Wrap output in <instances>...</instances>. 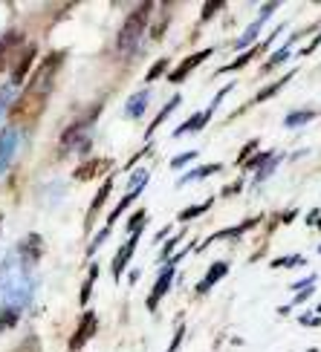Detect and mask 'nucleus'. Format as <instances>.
Instances as JSON below:
<instances>
[{
	"instance_id": "4",
	"label": "nucleus",
	"mask_w": 321,
	"mask_h": 352,
	"mask_svg": "<svg viewBox=\"0 0 321 352\" xmlns=\"http://www.w3.org/2000/svg\"><path fill=\"white\" fill-rule=\"evenodd\" d=\"M96 329H99V318H96V312L87 309V312L81 315L79 329L72 332V338H70V349H72V352H79V349H81V346H84V344L96 335Z\"/></svg>"
},
{
	"instance_id": "18",
	"label": "nucleus",
	"mask_w": 321,
	"mask_h": 352,
	"mask_svg": "<svg viewBox=\"0 0 321 352\" xmlns=\"http://www.w3.org/2000/svg\"><path fill=\"white\" fill-rule=\"evenodd\" d=\"M293 78H296V69H289V72H287V76H284V78H278V81H272L269 87H264V90H260V93L255 96V101H267V98H272L275 93H281V90H284V87H287L289 81H293Z\"/></svg>"
},
{
	"instance_id": "6",
	"label": "nucleus",
	"mask_w": 321,
	"mask_h": 352,
	"mask_svg": "<svg viewBox=\"0 0 321 352\" xmlns=\"http://www.w3.org/2000/svg\"><path fill=\"white\" fill-rule=\"evenodd\" d=\"M226 274H229V263H226V260L211 263L209 272H206V277H203V280L197 283V289H194V292H197V295H209V292H211L217 283H220Z\"/></svg>"
},
{
	"instance_id": "47",
	"label": "nucleus",
	"mask_w": 321,
	"mask_h": 352,
	"mask_svg": "<svg viewBox=\"0 0 321 352\" xmlns=\"http://www.w3.org/2000/svg\"><path fill=\"white\" fill-rule=\"evenodd\" d=\"M318 254H321V245H318Z\"/></svg>"
},
{
	"instance_id": "43",
	"label": "nucleus",
	"mask_w": 321,
	"mask_h": 352,
	"mask_svg": "<svg viewBox=\"0 0 321 352\" xmlns=\"http://www.w3.org/2000/svg\"><path fill=\"white\" fill-rule=\"evenodd\" d=\"M12 87V84H9ZM9 87H3V90H0V113L6 110V96H9Z\"/></svg>"
},
{
	"instance_id": "44",
	"label": "nucleus",
	"mask_w": 321,
	"mask_h": 352,
	"mask_svg": "<svg viewBox=\"0 0 321 352\" xmlns=\"http://www.w3.org/2000/svg\"><path fill=\"white\" fill-rule=\"evenodd\" d=\"M296 217H298V211H296V208H293V211H287V214L281 217V219H284V226H289V223H293V219H296Z\"/></svg>"
},
{
	"instance_id": "15",
	"label": "nucleus",
	"mask_w": 321,
	"mask_h": 352,
	"mask_svg": "<svg viewBox=\"0 0 321 352\" xmlns=\"http://www.w3.org/2000/svg\"><path fill=\"white\" fill-rule=\"evenodd\" d=\"M35 43L32 47H26L23 50V55H21V64L14 67V72H12V87H18V84H23V78H26V72H29V67H32V61H35Z\"/></svg>"
},
{
	"instance_id": "41",
	"label": "nucleus",
	"mask_w": 321,
	"mask_h": 352,
	"mask_svg": "<svg viewBox=\"0 0 321 352\" xmlns=\"http://www.w3.org/2000/svg\"><path fill=\"white\" fill-rule=\"evenodd\" d=\"M275 9H278V3H267L264 9H260V18H264V21H269V14H272Z\"/></svg>"
},
{
	"instance_id": "25",
	"label": "nucleus",
	"mask_w": 321,
	"mask_h": 352,
	"mask_svg": "<svg viewBox=\"0 0 321 352\" xmlns=\"http://www.w3.org/2000/svg\"><path fill=\"white\" fill-rule=\"evenodd\" d=\"M18 43H21V35H18V32H12V35H6L3 41H0V69L6 67V52H9L12 47H18Z\"/></svg>"
},
{
	"instance_id": "39",
	"label": "nucleus",
	"mask_w": 321,
	"mask_h": 352,
	"mask_svg": "<svg viewBox=\"0 0 321 352\" xmlns=\"http://www.w3.org/2000/svg\"><path fill=\"white\" fill-rule=\"evenodd\" d=\"M240 190H243V182L238 179L235 185H229V188H223V194H220V197H231V194H240Z\"/></svg>"
},
{
	"instance_id": "31",
	"label": "nucleus",
	"mask_w": 321,
	"mask_h": 352,
	"mask_svg": "<svg viewBox=\"0 0 321 352\" xmlns=\"http://www.w3.org/2000/svg\"><path fill=\"white\" fill-rule=\"evenodd\" d=\"M278 162H281V156H278V153H275V156L269 159V162H267L264 168H260V170H258V176H255V179H258V182H264V179H269V173H272L275 168H278Z\"/></svg>"
},
{
	"instance_id": "7",
	"label": "nucleus",
	"mask_w": 321,
	"mask_h": 352,
	"mask_svg": "<svg viewBox=\"0 0 321 352\" xmlns=\"http://www.w3.org/2000/svg\"><path fill=\"white\" fill-rule=\"evenodd\" d=\"M142 234V231H139ZM139 234H130V240L116 252V257H113V280H122V272H125V266L130 263V257H134V252H136V243H139Z\"/></svg>"
},
{
	"instance_id": "19",
	"label": "nucleus",
	"mask_w": 321,
	"mask_h": 352,
	"mask_svg": "<svg viewBox=\"0 0 321 352\" xmlns=\"http://www.w3.org/2000/svg\"><path fill=\"white\" fill-rule=\"evenodd\" d=\"M110 190H113V176H107V179H105V185H101L99 188V194L93 197V202H90V211H87V217H96V211L101 208V205H105L107 202V197H110Z\"/></svg>"
},
{
	"instance_id": "36",
	"label": "nucleus",
	"mask_w": 321,
	"mask_h": 352,
	"mask_svg": "<svg viewBox=\"0 0 321 352\" xmlns=\"http://www.w3.org/2000/svg\"><path fill=\"white\" fill-rule=\"evenodd\" d=\"M107 234H110V228H101V231L96 234V237H93V245H90V248H87V254H96V248H99L101 243H105V240H107Z\"/></svg>"
},
{
	"instance_id": "37",
	"label": "nucleus",
	"mask_w": 321,
	"mask_h": 352,
	"mask_svg": "<svg viewBox=\"0 0 321 352\" xmlns=\"http://www.w3.org/2000/svg\"><path fill=\"white\" fill-rule=\"evenodd\" d=\"M183 335H185V324H177V332H174V341H171L168 352H177V349H180V344H183Z\"/></svg>"
},
{
	"instance_id": "46",
	"label": "nucleus",
	"mask_w": 321,
	"mask_h": 352,
	"mask_svg": "<svg viewBox=\"0 0 321 352\" xmlns=\"http://www.w3.org/2000/svg\"><path fill=\"white\" fill-rule=\"evenodd\" d=\"M315 226H318V228H321V219H318V223H315Z\"/></svg>"
},
{
	"instance_id": "32",
	"label": "nucleus",
	"mask_w": 321,
	"mask_h": 352,
	"mask_svg": "<svg viewBox=\"0 0 321 352\" xmlns=\"http://www.w3.org/2000/svg\"><path fill=\"white\" fill-rule=\"evenodd\" d=\"M301 257L298 254H293V257H278V260H272L269 263V269H284V266H301Z\"/></svg>"
},
{
	"instance_id": "13",
	"label": "nucleus",
	"mask_w": 321,
	"mask_h": 352,
	"mask_svg": "<svg viewBox=\"0 0 321 352\" xmlns=\"http://www.w3.org/2000/svg\"><path fill=\"white\" fill-rule=\"evenodd\" d=\"M296 41H298V35H296V38H287V43H284L281 50H275V52L269 55V61L260 67V72H272L275 67H281L284 61H289V58H293V43H296Z\"/></svg>"
},
{
	"instance_id": "1",
	"label": "nucleus",
	"mask_w": 321,
	"mask_h": 352,
	"mask_svg": "<svg viewBox=\"0 0 321 352\" xmlns=\"http://www.w3.org/2000/svg\"><path fill=\"white\" fill-rule=\"evenodd\" d=\"M61 64H64V52H50L38 64V69L32 72V78H29V84H26V90L9 107L12 124H29V122H35L38 116L43 113V107H47V101H50L52 87H55V76H58V69H61Z\"/></svg>"
},
{
	"instance_id": "5",
	"label": "nucleus",
	"mask_w": 321,
	"mask_h": 352,
	"mask_svg": "<svg viewBox=\"0 0 321 352\" xmlns=\"http://www.w3.org/2000/svg\"><path fill=\"white\" fill-rule=\"evenodd\" d=\"M211 52H214V50H200V52H194V55L183 58V64L171 72L168 81H171V84H183V81H185L188 76H191V72H194V69H197L203 61H206V58H211Z\"/></svg>"
},
{
	"instance_id": "14",
	"label": "nucleus",
	"mask_w": 321,
	"mask_h": 352,
	"mask_svg": "<svg viewBox=\"0 0 321 352\" xmlns=\"http://www.w3.org/2000/svg\"><path fill=\"white\" fill-rule=\"evenodd\" d=\"M264 23H267L264 18H258L255 23L246 26V29H243V35L235 41V50H238V52H240V50L249 52V50H252V43H255V41H258V35H260V29H264Z\"/></svg>"
},
{
	"instance_id": "26",
	"label": "nucleus",
	"mask_w": 321,
	"mask_h": 352,
	"mask_svg": "<svg viewBox=\"0 0 321 352\" xmlns=\"http://www.w3.org/2000/svg\"><path fill=\"white\" fill-rule=\"evenodd\" d=\"M197 156H200V151H183L180 156L171 159V170H180V168H185V165L197 162Z\"/></svg>"
},
{
	"instance_id": "27",
	"label": "nucleus",
	"mask_w": 321,
	"mask_h": 352,
	"mask_svg": "<svg viewBox=\"0 0 321 352\" xmlns=\"http://www.w3.org/2000/svg\"><path fill=\"white\" fill-rule=\"evenodd\" d=\"M272 156H275V151H264V153H258V156H249V162H246L243 168H246V170H260Z\"/></svg>"
},
{
	"instance_id": "28",
	"label": "nucleus",
	"mask_w": 321,
	"mask_h": 352,
	"mask_svg": "<svg viewBox=\"0 0 321 352\" xmlns=\"http://www.w3.org/2000/svg\"><path fill=\"white\" fill-rule=\"evenodd\" d=\"M168 64H171L168 58H159V61H156V64L148 69V76H145V84H154V81H156V78H159V76H163V72L168 69Z\"/></svg>"
},
{
	"instance_id": "16",
	"label": "nucleus",
	"mask_w": 321,
	"mask_h": 352,
	"mask_svg": "<svg viewBox=\"0 0 321 352\" xmlns=\"http://www.w3.org/2000/svg\"><path fill=\"white\" fill-rule=\"evenodd\" d=\"M220 170H223V165H220V162L200 165V168H191V170H188V173L183 176V179L177 182V185L183 188V185H188V182H200V179H206V176H211V173H220Z\"/></svg>"
},
{
	"instance_id": "33",
	"label": "nucleus",
	"mask_w": 321,
	"mask_h": 352,
	"mask_svg": "<svg viewBox=\"0 0 321 352\" xmlns=\"http://www.w3.org/2000/svg\"><path fill=\"white\" fill-rule=\"evenodd\" d=\"M220 9H223V0H209V3L203 6V14H200V18H203V21H211V18H214V12H220Z\"/></svg>"
},
{
	"instance_id": "9",
	"label": "nucleus",
	"mask_w": 321,
	"mask_h": 352,
	"mask_svg": "<svg viewBox=\"0 0 321 352\" xmlns=\"http://www.w3.org/2000/svg\"><path fill=\"white\" fill-rule=\"evenodd\" d=\"M148 101H151V87L148 90H139L127 98V104H125V119H142L145 110H148Z\"/></svg>"
},
{
	"instance_id": "22",
	"label": "nucleus",
	"mask_w": 321,
	"mask_h": 352,
	"mask_svg": "<svg viewBox=\"0 0 321 352\" xmlns=\"http://www.w3.org/2000/svg\"><path fill=\"white\" fill-rule=\"evenodd\" d=\"M96 277H99V266L93 263L90 272H87V280H84V286H81V295H79V303H81V306L90 303V295H93V283H96Z\"/></svg>"
},
{
	"instance_id": "42",
	"label": "nucleus",
	"mask_w": 321,
	"mask_h": 352,
	"mask_svg": "<svg viewBox=\"0 0 321 352\" xmlns=\"http://www.w3.org/2000/svg\"><path fill=\"white\" fill-rule=\"evenodd\" d=\"M310 295H313V286H310V289H301L298 295H296V303H304V300H307Z\"/></svg>"
},
{
	"instance_id": "23",
	"label": "nucleus",
	"mask_w": 321,
	"mask_h": 352,
	"mask_svg": "<svg viewBox=\"0 0 321 352\" xmlns=\"http://www.w3.org/2000/svg\"><path fill=\"white\" fill-rule=\"evenodd\" d=\"M168 23H171V6L165 3V6H163V14H159V21H156V26L151 29V38H154V41H163Z\"/></svg>"
},
{
	"instance_id": "24",
	"label": "nucleus",
	"mask_w": 321,
	"mask_h": 352,
	"mask_svg": "<svg viewBox=\"0 0 321 352\" xmlns=\"http://www.w3.org/2000/svg\"><path fill=\"white\" fill-rule=\"evenodd\" d=\"M313 110H301V113H289L287 119H284V127L287 130H293V127H301V124H307V122H313Z\"/></svg>"
},
{
	"instance_id": "45",
	"label": "nucleus",
	"mask_w": 321,
	"mask_h": 352,
	"mask_svg": "<svg viewBox=\"0 0 321 352\" xmlns=\"http://www.w3.org/2000/svg\"><path fill=\"white\" fill-rule=\"evenodd\" d=\"M315 219H318V208H313V211L307 214V226H315Z\"/></svg>"
},
{
	"instance_id": "21",
	"label": "nucleus",
	"mask_w": 321,
	"mask_h": 352,
	"mask_svg": "<svg viewBox=\"0 0 321 352\" xmlns=\"http://www.w3.org/2000/svg\"><path fill=\"white\" fill-rule=\"evenodd\" d=\"M211 205H214V197H211V199H206L203 205H188V208H183V211L177 214V219H180V223H188V219H194V217H200V214H206V211L211 208Z\"/></svg>"
},
{
	"instance_id": "40",
	"label": "nucleus",
	"mask_w": 321,
	"mask_h": 352,
	"mask_svg": "<svg viewBox=\"0 0 321 352\" xmlns=\"http://www.w3.org/2000/svg\"><path fill=\"white\" fill-rule=\"evenodd\" d=\"M298 320H301L304 327H321V318H307V315H301Z\"/></svg>"
},
{
	"instance_id": "10",
	"label": "nucleus",
	"mask_w": 321,
	"mask_h": 352,
	"mask_svg": "<svg viewBox=\"0 0 321 352\" xmlns=\"http://www.w3.org/2000/svg\"><path fill=\"white\" fill-rule=\"evenodd\" d=\"M209 119H211V110H203V113H194L191 119H185L177 130L171 133V139H180V136H188V133H200L203 127L209 124Z\"/></svg>"
},
{
	"instance_id": "30",
	"label": "nucleus",
	"mask_w": 321,
	"mask_h": 352,
	"mask_svg": "<svg viewBox=\"0 0 321 352\" xmlns=\"http://www.w3.org/2000/svg\"><path fill=\"white\" fill-rule=\"evenodd\" d=\"M258 151V139H249V142H246L243 144V151L238 153V159H235V165H246V162H249V153H255Z\"/></svg>"
},
{
	"instance_id": "12",
	"label": "nucleus",
	"mask_w": 321,
	"mask_h": 352,
	"mask_svg": "<svg viewBox=\"0 0 321 352\" xmlns=\"http://www.w3.org/2000/svg\"><path fill=\"white\" fill-rule=\"evenodd\" d=\"M145 188H148V185H142V188H136V190H127V194H125L119 202H116V208L107 214V223H105V228H113V226H116V219H119V217H122V214L130 208V205H134V199L142 194Z\"/></svg>"
},
{
	"instance_id": "8",
	"label": "nucleus",
	"mask_w": 321,
	"mask_h": 352,
	"mask_svg": "<svg viewBox=\"0 0 321 352\" xmlns=\"http://www.w3.org/2000/svg\"><path fill=\"white\" fill-rule=\"evenodd\" d=\"M110 168V159H87V162L84 165H79L76 170H72V176H76V179L79 182H90V179H96V176H101V173H105Z\"/></svg>"
},
{
	"instance_id": "11",
	"label": "nucleus",
	"mask_w": 321,
	"mask_h": 352,
	"mask_svg": "<svg viewBox=\"0 0 321 352\" xmlns=\"http://www.w3.org/2000/svg\"><path fill=\"white\" fill-rule=\"evenodd\" d=\"M14 148H18V130H6L3 136H0V170H6L9 162L14 159Z\"/></svg>"
},
{
	"instance_id": "35",
	"label": "nucleus",
	"mask_w": 321,
	"mask_h": 352,
	"mask_svg": "<svg viewBox=\"0 0 321 352\" xmlns=\"http://www.w3.org/2000/svg\"><path fill=\"white\" fill-rule=\"evenodd\" d=\"M229 93H231V84H226V87H223V90H220V93H217V96H214V98H211V104H209V107H206V110H211V113H214V110H217V107H220V104H223V98H226V96H229Z\"/></svg>"
},
{
	"instance_id": "38",
	"label": "nucleus",
	"mask_w": 321,
	"mask_h": 352,
	"mask_svg": "<svg viewBox=\"0 0 321 352\" xmlns=\"http://www.w3.org/2000/svg\"><path fill=\"white\" fill-rule=\"evenodd\" d=\"M145 153H151V144H148V148H145V151H139V153H134V156H130L127 162H125V170H134V165L139 162V159H142Z\"/></svg>"
},
{
	"instance_id": "2",
	"label": "nucleus",
	"mask_w": 321,
	"mask_h": 352,
	"mask_svg": "<svg viewBox=\"0 0 321 352\" xmlns=\"http://www.w3.org/2000/svg\"><path fill=\"white\" fill-rule=\"evenodd\" d=\"M154 9H156V3H139L125 18V23L119 29V38H116V50H119L122 55H134L136 52V47L145 38V32H148V21L154 18V14H151Z\"/></svg>"
},
{
	"instance_id": "29",
	"label": "nucleus",
	"mask_w": 321,
	"mask_h": 352,
	"mask_svg": "<svg viewBox=\"0 0 321 352\" xmlns=\"http://www.w3.org/2000/svg\"><path fill=\"white\" fill-rule=\"evenodd\" d=\"M145 219H148V211H136L134 217L127 219V231H130V234H139V231L145 228Z\"/></svg>"
},
{
	"instance_id": "20",
	"label": "nucleus",
	"mask_w": 321,
	"mask_h": 352,
	"mask_svg": "<svg viewBox=\"0 0 321 352\" xmlns=\"http://www.w3.org/2000/svg\"><path fill=\"white\" fill-rule=\"evenodd\" d=\"M260 52V47H252L249 52H240L238 58H235V61H231V64H226V67H220V69H217V76H223V72H235V69H243L246 64H249L252 61V58Z\"/></svg>"
},
{
	"instance_id": "34",
	"label": "nucleus",
	"mask_w": 321,
	"mask_h": 352,
	"mask_svg": "<svg viewBox=\"0 0 321 352\" xmlns=\"http://www.w3.org/2000/svg\"><path fill=\"white\" fill-rule=\"evenodd\" d=\"M183 240V234H177V237H171L168 243H165V248H163V252H159V263H168V257H171V252H174V248H177V243Z\"/></svg>"
},
{
	"instance_id": "3",
	"label": "nucleus",
	"mask_w": 321,
	"mask_h": 352,
	"mask_svg": "<svg viewBox=\"0 0 321 352\" xmlns=\"http://www.w3.org/2000/svg\"><path fill=\"white\" fill-rule=\"evenodd\" d=\"M177 257H171L165 266H163V274L156 277V283H154V289H151V295H148V300H145V306H148V312H156V306H159V300H163L165 295H168V289H171V283H174V272H177Z\"/></svg>"
},
{
	"instance_id": "17",
	"label": "nucleus",
	"mask_w": 321,
	"mask_h": 352,
	"mask_svg": "<svg viewBox=\"0 0 321 352\" xmlns=\"http://www.w3.org/2000/svg\"><path fill=\"white\" fill-rule=\"evenodd\" d=\"M180 104H183V96H180V93H177V96H174V98H171V101H168V104H165V107H163V110H159V113H156V116H154V122H151V124H148V130H145V139H151V136H154V130H156V127H159V124H163V122H165V119H168V116H171V113H174V110H177V107H180Z\"/></svg>"
}]
</instances>
